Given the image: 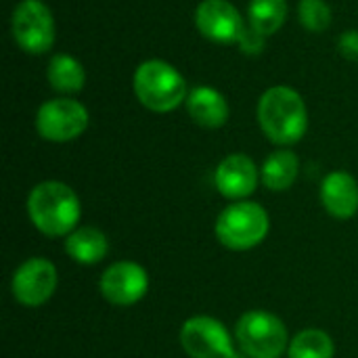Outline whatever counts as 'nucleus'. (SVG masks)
I'll return each instance as SVG.
<instances>
[{
	"label": "nucleus",
	"mask_w": 358,
	"mask_h": 358,
	"mask_svg": "<svg viewBox=\"0 0 358 358\" xmlns=\"http://www.w3.org/2000/svg\"><path fill=\"white\" fill-rule=\"evenodd\" d=\"M25 210L34 229L46 237H67L82 218L80 197L61 180L38 182L27 195Z\"/></svg>",
	"instance_id": "1"
},
{
	"label": "nucleus",
	"mask_w": 358,
	"mask_h": 358,
	"mask_svg": "<svg viewBox=\"0 0 358 358\" xmlns=\"http://www.w3.org/2000/svg\"><path fill=\"white\" fill-rule=\"evenodd\" d=\"M258 124L264 136L279 145L300 143L308 130V109L302 94L289 86H273L258 101Z\"/></svg>",
	"instance_id": "2"
},
{
	"label": "nucleus",
	"mask_w": 358,
	"mask_h": 358,
	"mask_svg": "<svg viewBox=\"0 0 358 358\" xmlns=\"http://www.w3.org/2000/svg\"><path fill=\"white\" fill-rule=\"evenodd\" d=\"M132 88L138 103L153 113H170L189 96L185 76L164 59L143 61L134 71Z\"/></svg>",
	"instance_id": "3"
},
{
	"label": "nucleus",
	"mask_w": 358,
	"mask_h": 358,
	"mask_svg": "<svg viewBox=\"0 0 358 358\" xmlns=\"http://www.w3.org/2000/svg\"><path fill=\"white\" fill-rule=\"evenodd\" d=\"M271 231L268 212L256 201H233L227 206L214 224V235L227 250L248 252L258 248Z\"/></svg>",
	"instance_id": "4"
},
{
	"label": "nucleus",
	"mask_w": 358,
	"mask_h": 358,
	"mask_svg": "<svg viewBox=\"0 0 358 358\" xmlns=\"http://www.w3.org/2000/svg\"><path fill=\"white\" fill-rule=\"evenodd\" d=\"M235 340L248 358H281L289 348L285 323L268 310H248L235 325Z\"/></svg>",
	"instance_id": "5"
},
{
	"label": "nucleus",
	"mask_w": 358,
	"mask_h": 358,
	"mask_svg": "<svg viewBox=\"0 0 358 358\" xmlns=\"http://www.w3.org/2000/svg\"><path fill=\"white\" fill-rule=\"evenodd\" d=\"M10 31L23 52H48L55 44V17L50 6L42 0H21L13 10Z\"/></svg>",
	"instance_id": "6"
},
{
	"label": "nucleus",
	"mask_w": 358,
	"mask_h": 358,
	"mask_svg": "<svg viewBox=\"0 0 358 358\" xmlns=\"http://www.w3.org/2000/svg\"><path fill=\"white\" fill-rule=\"evenodd\" d=\"M88 120V109L80 101L59 96L40 105L36 113V130L44 141L69 143L86 132Z\"/></svg>",
	"instance_id": "7"
},
{
	"label": "nucleus",
	"mask_w": 358,
	"mask_h": 358,
	"mask_svg": "<svg viewBox=\"0 0 358 358\" xmlns=\"http://www.w3.org/2000/svg\"><path fill=\"white\" fill-rule=\"evenodd\" d=\"M178 340L191 358H241L233 348V338L224 323L208 315L187 319Z\"/></svg>",
	"instance_id": "8"
},
{
	"label": "nucleus",
	"mask_w": 358,
	"mask_h": 358,
	"mask_svg": "<svg viewBox=\"0 0 358 358\" xmlns=\"http://www.w3.org/2000/svg\"><path fill=\"white\" fill-rule=\"evenodd\" d=\"M57 283V266L50 260L36 256L27 258L15 268L10 279V294L21 306L38 308L55 296Z\"/></svg>",
	"instance_id": "9"
},
{
	"label": "nucleus",
	"mask_w": 358,
	"mask_h": 358,
	"mask_svg": "<svg viewBox=\"0 0 358 358\" xmlns=\"http://www.w3.org/2000/svg\"><path fill=\"white\" fill-rule=\"evenodd\" d=\"M99 292L111 306H134L149 292V275L132 260H117L101 275Z\"/></svg>",
	"instance_id": "10"
},
{
	"label": "nucleus",
	"mask_w": 358,
	"mask_h": 358,
	"mask_svg": "<svg viewBox=\"0 0 358 358\" xmlns=\"http://www.w3.org/2000/svg\"><path fill=\"white\" fill-rule=\"evenodd\" d=\"M195 25L201 36L218 44H237L245 21L229 0H201L195 8Z\"/></svg>",
	"instance_id": "11"
},
{
	"label": "nucleus",
	"mask_w": 358,
	"mask_h": 358,
	"mask_svg": "<svg viewBox=\"0 0 358 358\" xmlns=\"http://www.w3.org/2000/svg\"><path fill=\"white\" fill-rule=\"evenodd\" d=\"M214 182L222 197L231 201H245L256 191L260 182V172L250 155L231 153L218 164Z\"/></svg>",
	"instance_id": "12"
},
{
	"label": "nucleus",
	"mask_w": 358,
	"mask_h": 358,
	"mask_svg": "<svg viewBox=\"0 0 358 358\" xmlns=\"http://www.w3.org/2000/svg\"><path fill=\"white\" fill-rule=\"evenodd\" d=\"M321 203L329 216L348 220L358 212V182L346 170L329 172L321 182Z\"/></svg>",
	"instance_id": "13"
},
{
	"label": "nucleus",
	"mask_w": 358,
	"mask_h": 358,
	"mask_svg": "<svg viewBox=\"0 0 358 358\" xmlns=\"http://www.w3.org/2000/svg\"><path fill=\"white\" fill-rule=\"evenodd\" d=\"M187 111L197 126L208 130L222 128L231 113L224 94L212 86L193 88L187 96Z\"/></svg>",
	"instance_id": "14"
},
{
	"label": "nucleus",
	"mask_w": 358,
	"mask_h": 358,
	"mask_svg": "<svg viewBox=\"0 0 358 358\" xmlns=\"http://www.w3.org/2000/svg\"><path fill=\"white\" fill-rule=\"evenodd\" d=\"M63 248L73 262L82 266H92L109 254V239L101 229L82 224L65 237Z\"/></svg>",
	"instance_id": "15"
},
{
	"label": "nucleus",
	"mask_w": 358,
	"mask_h": 358,
	"mask_svg": "<svg viewBox=\"0 0 358 358\" xmlns=\"http://www.w3.org/2000/svg\"><path fill=\"white\" fill-rule=\"evenodd\" d=\"M300 174V159L292 149H277L273 151L262 168H260V182L273 191V193H281L292 189V185L296 182Z\"/></svg>",
	"instance_id": "16"
},
{
	"label": "nucleus",
	"mask_w": 358,
	"mask_h": 358,
	"mask_svg": "<svg viewBox=\"0 0 358 358\" xmlns=\"http://www.w3.org/2000/svg\"><path fill=\"white\" fill-rule=\"evenodd\" d=\"M48 84L61 94H76L86 84V71L82 63L71 55H55L46 69Z\"/></svg>",
	"instance_id": "17"
},
{
	"label": "nucleus",
	"mask_w": 358,
	"mask_h": 358,
	"mask_svg": "<svg viewBox=\"0 0 358 358\" xmlns=\"http://www.w3.org/2000/svg\"><path fill=\"white\" fill-rule=\"evenodd\" d=\"M250 27L262 36H273L287 21V2L285 0H252L248 6Z\"/></svg>",
	"instance_id": "18"
},
{
	"label": "nucleus",
	"mask_w": 358,
	"mask_h": 358,
	"mask_svg": "<svg viewBox=\"0 0 358 358\" xmlns=\"http://www.w3.org/2000/svg\"><path fill=\"white\" fill-rule=\"evenodd\" d=\"M289 358H334L336 344L323 329H302L294 336L287 348Z\"/></svg>",
	"instance_id": "19"
},
{
	"label": "nucleus",
	"mask_w": 358,
	"mask_h": 358,
	"mask_svg": "<svg viewBox=\"0 0 358 358\" xmlns=\"http://www.w3.org/2000/svg\"><path fill=\"white\" fill-rule=\"evenodd\" d=\"M298 19L304 29L321 34L331 25V6L325 0H300Z\"/></svg>",
	"instance_id": "20"
},
{
	"label": "nucleus",
	"mask_w": 358,
	"mask_h": 358,
	"mask_svg": "<svg viewBox=\"0 0 358 358\" xmlns=\"http://www.w3.org/2000/svg\"><path fill=\"white\" fill-rule=\"evenodd\" d=\"M264 38H266V36H262L260 31H256L254 27L248 25V27L243 29V34H241L237 46H239L245 55H260L262 48H264Z\"/></svg>",
	"instance_id": "21"
},
{
	"label": "nucleus",
	"mask_w": 358,
	"mask_h": 358,
	"mask_svg": "<svg viewBox=\"0 0 358 358\" xmlns=\"http://www.w3.org/2000/svg\"><path fill=\"white\" fill-rule=\"evenodd\" d=\"M338 50L348 61H358V29H346L338 40Z\"/></svg>",
	"instance_id": "22"
}]
</instances>
